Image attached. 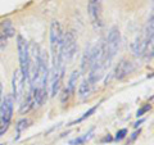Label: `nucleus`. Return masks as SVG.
Returning <instances> with one entry per match:
<instances>
[{
  "instance_id": "20",
  "label": "nucleus",
  "mask_w": 154,
  "mask_h": 145,
  "mask_svg": "<svg viewBox=\"0 0 154 145\" xmlns=\"http://www.w3.org/2000/svg\"><path fill=\"white\" fill-rule=\"evenodd\" d=\"M0 145H2V144H0Z\"/></svg>"
},
{
  "instance_id": "5",
  "label": "nucleus",
  "mask_w": 154,
  "mask_h": 145,
  "mask_svg": "<svg viewBox=\"0 0 154 145\" xmlns=\"http://www.w3.org/2000/svg\"><path fill=\"white\" fill-rule=\"evenodd\" d=\"M88 13L91 21V25L95 30H100L103 27V4L102 0H89Z\"/></svg>"
},
{
  "instance_id": "1",
  "label": "nucleus",
  "mask_w": 154,
  "mask_h": 145,
  "mask_svg": "<svg viewBox=\"0 0 154 145\" xmlns=\"http://www.w3.org/2000/svg\"><path fill=\"white\" fill-rule=\"evenodd\" d=\"M119 45H121V32H119L118 27L113 26L109 30L105 41L103 42V58L107 66H109L113 58L117 55Z\"/></svg>"
},
{
  "instance_id": "15",
  "label": "nucleus",
  "mask_w": 154,
  "mask_h": 145,
  "mask_svg": "<svg viewBox=\"0 0 154 145\" xmlns=\"http://www.w3.org/2000/svg\"><path fill=\"white\" fill-rule=\"evenodd\" d=\"M126 135H127V130L126 128L119 130V131L117 132V136H116V140H117V141H121V140L126 136Z\"/></svg>"
},
{
  "instance_id": "19",
  "label": "nucleus",
  "mask_w": 154,
  "mask_h": 145,
  "mask_svg": "<svg viewBox=\"0 0 154 145\" xmlns=\"http://www.w3.org/2000/svg\"><path fill=\"white\" fill-rule=\"evenodd\" d=\"M2 99H3V85L0 84V103H2Z\"/></svg>"
},
{
  "instance_id": "6",
  "label": "nucleus",
  "mask_w": 154,
  "mask_h": 145,
  "mask_svg": "<svg viewBox=\"0 0 154 145\" xmlns=\"http://www.w3.org/2000/svg\"><path fill=\"white\" fill-rule=\"evenodd\" d=\"M63 28L58 21H53L50 25V49H51V57L57 55L60 53V45L63 40Z\"/></svg>"
},
{
  "instance_id": "13",
  "label": "nucleus",
  "mask_w": 154,
  "mask_h": 145,
  "mask_svg": "<svg viewBox=\"0 0 154 145\" xmlns=\"http://www.w3.org/2000/svg\"><path fill=\"white\" fill-rule=\"evenodd\" d=\"M98 105H99V104H96V105H94V107H93V108H90V109L88 110V112H85V113H84L82 116H81V117H80L79 119H76V121H73V122H71L69 125H76V123H80V122H82V121H85L86 118H89V117H90V116H91V114H93V113L95 112V110H96V109H98Z\"/></svg>"
},
{
  "instance_id": "2",
  "label": "nucleus",
  "mask_w": 154,
  "mask_h": 145,
  "mask_svg": "<svg viewBox=\"0 0 154 145\" xmlns=\"http://www.w3.org/2000/svg\"><path fill=\"white\" fill-rule=\"evenodd\" d=\"M17 50L19 59V71L25 79V82L28 85V79H30V45L22 35H17Z\"/></svg>"
},
{
  "instance_id": "7",
  "label": "nucleus",
  "mask_w": 154,
  "mask_h": 145,
  "mask_svg": "<svg viewBox=\"0 0 154 145\" xmlns=\"http://www.w3.org/2000/svg\"><path fill=\"white\" fill-rule=\"evenodd\" d=\"M13 36H16V28L11 19H4L0 22V49H5Z\"/></svg>"
},
{
  "instance_id": "18",
  "label": "nucleus",
  "mask_w": 154,
  "mask_h": 145,
  "mask_svg": "<svg viewBox=\"0 0 154 145\" xmlns=\"http://www.w3.org/2000/svg\"><path fill=\"white\" fill-rule=\"evenodd\" d=\"M105 141H112V136H110V135H107V136L102 140V143H105Z\"/></svg>"
},
{
  "instance_id": "4",
  "label": "nucleus",
  "mask_w": 154,
  "mask_h": 145,
  "mask_svg": "<svg viewBox=\"0 0 154 145\" xmlns=\"http://www.w3.org/2000/svg\"><path fill=\"white\" fill-rule=\"evenodd\" d=\"M60 53L64 63H69L77 53V39L72 31H67L63 33V40L60 45Z\"/></svg>"
},
{
  "instance_id": "11",
  "label": "nucleus",
  "mask_w": 154,
  "mask_h": 145,
  "mask_svg": "<svg viewBox=\"0 0 154 145\" xmlns=\"http://www.w3.org/2000/svg\"><path fill=\"white\" fill-rule=\"evenodd\" d=\"M93 89H94V86L88 81V79H86V80H84L82 82H81V85L79 88V95L81 96V98H86L88 95H90Z\"/></svg>"
},
{
  "instance_id": "3",
  "label": "nucleus",
  "mask_w": 154,
  "mask_h": 145,
  "mask_svg": "<svg viewBox=\"0 0 154 145\" xmlns=\"http://www.w3.org/2000/svg\"><path fill=\"white\" fill-rule=\"evenodd\" d=\"M13 108H14V99L12 94L5 95V98L2 99L0 103V136L4 135L12 122L13 117Z\"/></svg>"
},
{
  "instance_id": "12",
  "label": "nucleus",
  "mask_w": 154,
  "mask_h": 145,
  "mask_svg": "<svg viewBox=\"0 0 154 145\" xmlns=\"http://www.w3.org/2000/svg\"><path fill=\"white\" fill-rule=\"evenodd\" d=\"M91 134H93V130H91L89 134H85L84 136H80V137H76L73 140H71L69 145H82L85 141H88V140L91 137Z\"/></svg>"
},
{
  "instance_id": "14",
  "label": "nucleus",
  "mask_w": 154,
  "mask_h": 145,
  "mask_svg": "<svg viewBox=\"0 0 154 145\" xmlns=\"http://www.w3.org/2000/svg\"><path fill=\"white\" fill-rule=\"evenodd\" d=\"M28 122H30L28 119L23 118V119H21V121H19V122L17 123V126H16V127H17V134H18V135L21 134L23 130H26V127L28 126Z\"/></svg>"
},
{
  "instance_id": "8",
  "label": "nucleus",
  "mask_w": 154,
  "mask_h": 145,
  "mask_svg": "<svg viewBox=\"0 0 154 145\" xmlns=\"http://www.w3.org/2000/svg\"><path fill=\"white\" fill-rule=\"evenodd\" d=\"M26 82H25V79L21 73L19 69H16L13 73V81H12V88H13V91H12V96L14 101H18L19 99L22 98L23 93H25V88H26Z\"/></svg>"
},
{
  "instance_id": "10",
  "label": "nucleus",
  "mask_w": 154,
  "mask_h": 145,
  "mask_svg": "<svg viewBox=\"0 0 154 145\" xmlns=\"http://www.w3.org/2000/svg\"><path fill=\"white\" fill-rule=\"evenodd\" d=\"M77 80H79V72H77V71L72 72V75L69 76L68 84H67V88L64 89L63 95H62V103H63V104L68 103L69 98L75 94L76 88H77Z\"/></svg>"
},
{
  "instance_id": "16",
  "label": "nucleus",
  "mask_w": 154,
  "mask_h": 145,
  "mask_svg": "<svg viewBox=\"0 0 154 145\" xmlns=\"http://www.w3.org/2000/svg\"><path fill=\"white\" fill-rule=\"evenodd\" d=\"M149 109H150V104H146V105H144V107H143L141 109H139L137 112H136V117H141V116H143L144 113H146Z\"/></svg>"
},
{
  "instance_id": "9",
  "label": "nucleus",
  "mask_w": 154,
  "mask_h": 145,
  "mask_svg": "<svg viewBox=\"0 0 154 145\" xmlns=\"http://www.w3.org/2000/svg\"><path fill=\"white\" fill-rule=\"evenodd\" d=\"M134 71H135V64L132 62L128 60V59H122V60H119V63L117 66H116L114 77L117 80H123V79H126L128 75H131Z\"/></svg>"
},
{
  "instance_id": "17",
  "label": "nucleus",
  "mask_w": 154,
  "mask_h": 145,
  "mask_svg": "<svg viewBox=\"0 0 154 145\" xmlns=\"http://www.w3.org/2000/svg\"><path fill=\"white\" fill-rule=\"evenodd\" d=\"M139 134H140V130H139V131H136V132H134V134H132V136H131V139H130V141H128V144H127V145H130V144H131V143L134 141V140H135V139H136V137L139 136Z\"/></svg>"
}]
</instances>
